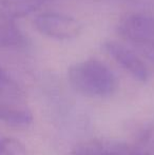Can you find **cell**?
<instances>
[{"mask_svg": "<svg viewBox=\"0 0 154 155\" xmlns=\"http://www.w3.org/2000/svg\"><path fill=\"white\" fill-rule=\"evenodd\" d=\"M68 78L75 91L93 98L112 95L118 86L111 69L94 58L73 64L68 71Z\"/></svg>", "mask_w": 154, "mask_h": 155, "instance_id": "1", "label": "cell"}, {"mask_svg": "<svg viewBox=\"0 0 154 155\" xmlns=\"http://www.w3.org/2000/svg\"><path fill=\"white\" fill-rule=\"evenodd\" d=\"M36 31L56 40H70L80 34L82 25L77 19L57 12H43L33 20Z\"/></svg>", "mask_w": 154, "mask_h": 155, "instance_id": "2", "label": "cell"}, {"mask_svg": "<svg viewBox=\"0 0 154 155\" xmlns=\"http://www.w3.org/2000/svg\"><path fill=\"white\" fill-rule=\"evenodd\" d=\"M117 31L131 45L154 42V16L142 13L126 15L119 21Z\"/></svg>", "mask_w": 154, "mask_h": 155, "instance_id": "3", "label": "cell"}, {"mask_svg": "<svg viewBox=\"0 0 154 155\" xmlns=\"http://www.w3.org/2000/svg\"><path fill=\"white\" fill-rule=\"evenodd\" d=\"M103 48L113 58L114 61L118 63L126 72H128L136 80L140 82H146L149 79L148 69L135 52L130 50L123 43L114 40L105 41Z\"/></svg>", "mask_w": 154, "mask_h": 155, "instance_id": "4", "label": "cell"}, {"mask_svg": "<svg viewBox=\"0 0 154 155\" xmlns=\"http://www.w3.org/2000/svg\"><path fill=\"white\" fill-rule=\"evenodd\" d=\"M71 155H133V153L129 143L95 139L78 145Z\"/></svg>", "mask_w": 154, "mask_h": 155, "instance_id": "5", "label": "cell"}, {"mask_svg": "<svg viewBox=\"0 0 154 155\" xmlns=\"http://www.w3.org/2000/svg\"><path fill=\"white\" fill-rule=\"evenodd\" d=\"M47 0H0V19L12 21L29 16L40 8Z\"/></svg>", "mask_w": 154, "mask_h": 155, "instance_id": "6", "label": "cell"}, {"mask_svg": "<svg viewBox=\"0 0 154 155\" xmlns=\"http://www.w3.org/2000/svg\"><path fill=\"white\" fill-rule=\"evenodd\" d=\"M0 121L15 128H27L33 123V115L14 102L0 101Z\"/></svg>", "mask_w": 154, "mask_h": 155, "instance_id": "7", "label": "cell"}, {"mask_svg": "<svg viewBox=\"0 0 154 155\" xmlns=\"http://www.w3.org/2000/svg\"><path fill=\"white\" fill-rule=\"evenodd\" d=\"M25 37L11 21H0V48L15 47L23 43Z\"/></svg>", "mask_w": 154, "mask_h": 155, "instance_id": "8", "label": "cell"}, {"mask_svg": "<svg viewBox=\"0 0 154 155\" xmlns=\"http://www.w3.org/2000/svg\"><path fill=\"white\" fill-rule=\"evenodd\" d=\"M133 155H154V129H146L133 143H130Z\"/></svg>", "mask_w": 154, "mask_h": 155, "instance_id": "9", "label": "cell"}, {"mask_svg": "<svg viewBox=\"0 0 154 155\" xmlns=\"http://www.w3.org/2000/svg\"><path fill=\"white\" fill-rule=\"evenodd\" d=\"M0 155H28L25 145L11 137L0 138Z\"/></svg>", "mask_w": 154, "mask_h": 155, "instance_id": "10", "label": "cell"}, {"mask_svg": "<svg viewBox=\"0 0 154 155\" xmlns=\"http://www.w3.org/2000/svg\"><path fill=\"white\" fill-rule=\"evenodd\" d=\"M132 45L151 64L154 65V42H138V43H133Z\"/></svg>", "mask_w": 154, "mask_h": 155, "instance_id": "11", "label": "cell"}, {"mask_svg": "<svg viewBox=\"0 0 154 155\" xmlns=\"http://www.w3.org/2000/svg\"><path fill=\"white\" fill-rule=\"evenodd\" d=\"M11 80V77L8 76V74L3 70V68L0 67V81H8Z\"/></svg>", "mask_w": 154, "mask_h": 155, "instance_id": "12", "label": "cell"}]
</instances>
